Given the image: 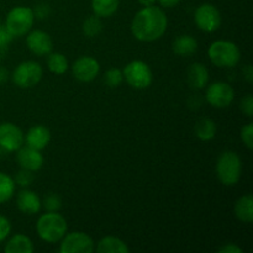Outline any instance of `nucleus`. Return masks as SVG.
Listing matches in <instances>:
<instances>
[{"mask_svg":"<svg viewBox=\"0 0 253 253\" xmlns=\"http://www.w3.org/2000/svg\"><path fill=\"white\" fill-rule=\"evenodd\" d=\"M168 20L161 7L143 6L131 22V32L141 42H153L161 39L167 30Z\"/></svg>","mask_w":253,"mask_h":253,"instance_id":"f257e3e1","label":"nucleus"},{"mask_svg":"<svg viewBox=\"0 0 253 253\" xmlns=\"http://www.w3.org/2000/svg\"><path fill=\"white\" fill-rule=\"evenodd\" d=\"M35 229L40 239L48 244H56L67 234L68 225L58 211H47L39 217Z\"/></svg>","mask_w":253,"mask_h":253,"instance_id":"f03ea898","label":"nucleus"},{"mask_svg":"<svg viewBox=\"0 0 253 253\" xmlns=\"http://www.w3.org/2000/svg\"><path fill=\"white\" fill-rule=\"evenodd\" d=\"M216 177L226 187H234L239 183L242 173L241 158L234 151H224L216 161Z\"/></svg>","mask_w":253,"mask_h":253,"instance_id":"7ed1b4c3","label":"nucleus"},{"mask_svg":"<svg viewBox=\"0 0 253 253\" xmlns=\"http://www.w3.org/2000/svg\"><path fill=\"white\" fill-rule=\"evenodd\" d=\"M210 62L219 68H232L237 66L241 58V52L236 43L227 40H217L208 48Z\"/></svg>","mask_w":253,"mask_h":253,"instance_id":"20e7f679","label":"nucleus"},{"mask_svg":"<svg viewBox=\"0 0 253 253\" xmlns=\"http://www.w3.org/2000/svg\"><path fill=\"white\" fill-rule=\"evenodd\" d=\"M124 79L133 89H147L153 82L152 69L146 62L136 59L126 64L123 69Z\"/></svg>","mask_w":253,"mask_h":253,"instance_id":"39448f33","label":"nucleus"},{"mask_svg":"<svg viewBox=\"0 0 253 253\" xmlns=\"http://www.w3.org/2000/svg\"><path fill=\"white\" fill-rule=\"evenodd\" d=\"M35 16L31 7L15 6L7 14L5 20V29L14 37H21L31 30Z\"/></svg>","mask_w":253,"mask_h":253,"instance_id":"423d86ee","label":"nucleus"},{"mask_svg":"<svg viewBox=\"0 0 253 253\" xmlns=\"http://www.w3.org/2000/svg\"><path fill=\"white\" fill-rule=\"evenodd\" d=\"M43 76V69L35 61L21 62L11 74V79L17 88L30 89L37 85Z\"/></svg>","mask_w":253,"mask_h":253,"instance_id":"0eeeda50","label":"nucleus"},{"mask_svg":"<svg viewBox=\"0 0 253 253\" xmlns=\"http://www.w3.org/2000/svg\"><path fill=\"white\" fill-rule=\"evenodd\" d=\"M94 250L95 245L93 239L88 234L82 231L66 234L59 245L61 253H91Z\"/></svg>","mask_w":253,"mask_h":253,"instance_id":"6e6552de","label":"nucleus"},{"mask_svg":"<svg viewBox=\"0 0 253 253\" xmlns=\"http://www.w3.org/2000/svg\"><path fill=\"white\" fill-rule=\"evenodd\" d=\"M194 22L204 32H214L221 26V14L212 4H202L194 12Z\"/></svg>","mask_w":253,"mask_h":253,"instance_id":"1a4fd4ad","label":"nucleus"},{"mask_svg":"<svg viewBox=\"0 0 253 253\" xmlns=\"http://www.w3.org/2000/svg\"><path fill=\"white\" fill-rule=\"evenodd\" d=\"M205 99L211 106L225 109L232 104L235 99V90L225 82H215L210 84L205 91Z\"/></svg>","mask_w":253,"mask_h":253,"instance_id":"9d476101","label":"nucleus"},{"mask_svg":"<svg viewBox=\"0 0 253 253\" xmlns=\"http://www.w3.org/2000/svg\"><path fill=\"white\" fill-rule=\"evenodd\" d=\"M25 142V135L15 124L0 123V148L5 152H16Z\"/></svg>","mask_w":253,"mask_h":253,"instance_id":"9b49d317","label":"nucleus"},{"mask_svg":"<svg viewBox=\"0 0 253 253\" xmlns=\"http://www.w3.org/2000/svg\"><path fill=\"white\" fill-rule=\"evenodd\" d=\"M100 72V64L94 57L83 56L79 57L72 64V74L74 78L83 83H89L98 77Z\"/></svg>","mask_w":253,"mask_h":253,"instance_id":"f8f14e48","label":"nucleus"},{"mask_svg":"<svg viewBox=\"0 0 253 253\" xmlns=\"http://www.w3.org/2000/svg\"><path fill=\"white\" fill-rule=\"evenodd\" d=\"M26 46L35 56H48L53 49V41L48 32L43 30H32L27 32Z\"/></svg>","mask_w":253,"mask_h":253,"instance_id":"ddd939ff","label":"nucleus"},{"mask_svg":"<svg viewBox=\"0 0 253 253\" xmlns=\"http://www.w3.org/2000/svg\"><path fill=\"white\" fill-rule=\"evenodd\" d=\"M16 161L22 169H27L30 172H37L43 166L44 158L41 151L35 150L30 146L22 145L16 151Z\"/></svg>","mask_w":253,"mask_h":253,"instance_id":"4468645a","label":"nucleus"},{"mask_svg":"<svg viewBox=\"0 0 253 253\" xmlns=\"http://www.w3.org/2000/svg\"><path fill=\"white\" fill-rule=\"evenodd\" d=\"M17 209L26 215H35L40 211L42 204L39 195L32 190L24 188L16 195Z\"/></svg>","mask_w":253,"mask_h":253,"instance_id":"2eb2a0df","label":"nucleus"},{"mask_svg":"<svg viewBox=\"0 0 253 253\" xmlns=\"http://www.w3.org/2000/svg\"><path fill=\"white\" fill-rule=\"evenodd\" d=\"M51 141V132L48 128L43 125H35L29 128L25 135V142L27 146L35 148V150L42 151L48 146Z\"/></svg>","mask_w":253,"mask_h":253,"instance_id":"dca6fc26","label":"nucleus"},{"mask_svg":"<svg viewBox=\"0 0 253 253\" xmlns=\"http://www.w3.org/2000/svg\"><path fill=\"white\" fill-rule=\"evenodd\" d=\"M187 79L190 88L194 90H200L207 86L209 81V72L204 64L193 63L187 71Z\"/></svg>","mask_w":253,"mask_h":253,"instance_id":"f3484780","label":"nucleus"},{"mask_svg":"<svg viewBox=\"0 0 253 253\" xmlns=\"http://www.w3.org/2000/svg\"><path fill=\"white\" fill-rule=\"evenodd\" d=\"M235 216L242 222L253 221V198L251 194H245L236 200L234 207Z\"/></svg>","mask_w":253,"mask_h":253,"instance_id":"a211bd4d","label":"nucleus"},{"mask_svg":"<svg viewBox=\"0 0 253 253\" xmlns=\"http://www.w3.org/2000/svg\"><path fill=\"white\" fill-rule=\"evenodd\" d=\"M4 251L6 253H32L34 252V244L26 235L16 234L7 240Z\"/></svg>","mask_w":253,"mask_h":253,"instance_id":"6ab92c4d","label":"nucleus"},{"mask_svg":"<svg viewBox=\"0 0 253 253\" xmlns=\"http://www.w3.org/2000/svg\"><path fill=\"white\" fill-rule=\"evenodd\" d=\"M173 52L180 57H189L198 49V41L190 35H180L173 41Z\"/></svg>","mask_w":253,"mask_h":253,"instance_id":"aec40b11","label":"nucleus"},{"mask_svg":"<svg viewBox=\"0 0 253 253\" xmlns=\"http://www.w3.org/2000/svg\"><path fill=\"white\" fill-rule=\"evenodd\" d=\"M99 253H128L130 249L125 241L115 236H105L96 245Z\"/></svg>","mask_w":253,"mask_h":253,"instance_id":"412c9836","label":"nucleus"},{"mask_svg":"<svg viewBox=\"0 0 253 253\" xmlns=\"http://www.w3.org/2000/svg\"><path fill=\"white\" fill-rule=\"evenodd\" d=\"M194 133L200 141H211L216 136V124L209 118H203L195 123Z\"/></svg>","mask_w":253,"mask_h":253,"instance_id":"4be33fe9","label":"nucleus"},{"mask_svg":"<svg viewBox=\"0 0 253 253\" xmlns=\"http://www.w3.org/2000/svg\"><path fill=\"white\" fill-rule=\"evenodd\" d=\"M120 0H91L94 15L99 17H110L118 11Z\"/></svg>","mask_w":253,"mask_h":253,"instance_id":"5701e85b","label":"nucleus"},{"mask_svg":"<svg viewBox=\"0 0 253 253\" xmlns=\"http://www.w3.org/2000/svg\"><path fill=\"white\" fill-rule=\"evenodd\" d=\"M47 67L52 73L61 76V74L66 73L68 69V59L59 52H51L48 54V59H47Z\"/></svg>","mask_w":253,"mask_h":253,"instance_id":"b1692460","label":"nucleus"},{"mask_svg":"<svg viewBox=\"0 0 253 253\" xmlns=\"http://www.w3.org/2000/svg\"><path fill=\"white\" fill-rule=\"evenodd\" d=\"M16 184L14 178L7 175L6 173L0 172V204L9 202L15 194Z\"/></svg>","mask_w":253,"mask_h":253,"instance_id":"393cba45","label":"nucleus"},{"mask_svg":"<svg viewBox=\"0 0 253 253\" xmlns=\"http://www.w3.org/2000/svg\"><path fill=\"white\" fill-rule=\"evenodd\" d=\"M101 30H103V22L100 17L96 15L86 17L82 25V31L86 37H96L101 32Z\"/></svg>","mask_w":253,"mask_h":253,"instance_id":"a878e982","label":"nucleus"},{"mask_svg":"<svg viewBox=\"0 0 253 253\" xmlns=\"http://www.w3.org/2000/svg\"><path fill=\"white\" fill-rule=\"evenodd\" d=\"M104 82L109 88H118L124 82L123 71H120L119 68L108 69L105 72V76H104Z\"/></svg>","mask_w":253,"mask_h":253,"instance_id":"bb28decb","label":"nucleus"},{"mask_svg":"<svg viewBox=\"0 0 253 253\" xmlns=\"http://www.w3.org/2000/svg\"><path fill=\"white\" fill-rule=\"evenodd\" d=\"M47 211H58L62 208V199L56 193H49L44 197L43 202H41Z\"/></svg>","mask_w":253,"mask_h":253,"instance_id":"cd10ccee","label":"nucleus"},{"mask_svg":"<svg viewBox=\"0 0 253 253\" xmlns=\"http://www.w3.org/2000/svg\"><path fill=\"white\" fill-rule=\"evenodd\" d=\"M12 39H14V36L5 27L0 29V61L4 59L5 56H6Z\"/></svg>","mask_w":253,"mask_h":253,"instance_id":"c85d7f7f","label":"nucleus"},{"mask_svg":"<svg viewBox=\"0 0 253 253\" xmlns=\"http://www.w3.org/2000/svg\"><path fill=\"white\" fill-rule=\"evenodd\" d=\"M32 173L34 172H30V170L22 169L21 168V170H20L14 178L15 184L20 185V187L22 188H27L32 182H34V174H32Z\"/></svg>","mask_w":253,"mask_h":253,"instance_id":"c756f323","label":"nucleus"},{"mask_svg":"<svg viewBox=\"0 0 253 253\" xmlns=\"http://www.w3.org/2000/svg\"><path fill=\"white\" fill-rule=\"evenodd\" d=\"M240 137L241 141L244 142V145L246 146L249 150L253 148V124L249 123L247 125H245L241 128V133H240Z\"/></svg>","mask_w":253,"mask_h":253,"instance_id":"7c9ffc66","label":"nucleus"},{"mask_svg":"<svg viewBox=\"0 0 253 253\" xmlns=\"http://www.w3.org/2000/svg\"><path fill=\"white\" fill-rule=\"evenodd\" d=\"M11 232V222L4 215H0V244L9 237Z\"/></svg>","mask_w":253,"mask_h":253,"instance_id":"2f4dec72","label":"nucleus"},{"mask_svg":"<svg viewBox=\"0 0 253 253\" xmlns=\"http://www.w3.org/2000/svg\"><path fill=\"white\" fill-rule=\"evenodd\" d=\"M240 109H241L242 113L245 114L249 118L253 116V98L251 94H247L246 96L241 99V103H240Z\"/></svg>","mask_w":253,"mask_h":253,"instance_id":"473e14b6","label":"nucleus"},{"mask_svg":"<svg viewBox=\"0 0 253 253\" xmlns=\"http://www.w3.org/2000/svg\"><path fill=\"white\" fill-rule=\"evenodd\" d=\"M34 11V16L35 19H40V20H43L47 19L51 14V9H49V5L46 4V2H41V4L36 5L35 9H32Z\"/></svg>","mask_w":253,"mask_h":253,"instance_id":"72a5a7b5","label":"nucleus"},{"mask_svg":"<svg viewBox=\"0 0 253 253\" xmlns=\"http://www.w3.org/2000/svg\"><path fill=\"white\" fill-rule=\"evenodd\" d=\"M242 250L235 244H226L217 250V253H241Z\"/></svg>","mask_w":253,"mask_h":253,"instance_id":"f704fd0d","label":"nucleus"},{"mask_svg":"<svg viewBox=\"0 0 253 253\" xmlns=\"http://www.w3.org/2000/svg\"><path fill=\"white\" fill-rule=\"evenodd\" d=\"M242 73H244V78L246 79V82H249V83H253V69L251 64H246V67L244 68Z\"/></svg>","mask_w":253,"mask_h":253,"instance_id":"c9c22d12","label":"nucleus"},{"mask_svg":"<svg viewBox=\"0 0 253 253\" xmlns=\"http://www.w3.org/2000/svg\"><path fill=\"white\" fill-rule=\"evenodd\" d=\"M161 6L163 7H174L179 4L182 0H157Z\"/></svg>","mask_w":253,"mask_h":253,"instance_id":"e433bc0d","label":"nucleus"},{"mask_svg":"<svg viewBox=\"0 0 253 253\" xmlns=\"http://www.w3.org/2000/svg\"><path fill=\"white\" fill-rule=\"evenodd\" d=\"M7 79H9V72H7L6 68L0 66V84L5 83Z\"/></svg>","mask_w":253,"mask_h":253,"instance_id":"4c0bfd02","label":"nucleus"},{"mask_svg":"<svg viewBox=\"0 0 253 253\" xmlns=\"http://www.w3.org/2000/svg\"><path fill=\"white\" fill-rule=\"evenodd\" d=\"M156 1H157V0H138V2H140L142 6H152V5H155Z\"/></svg>","mask_w":253,"mask_h":253,"instance_id":"58836bf2","label":"nucleus"},{"mask_svg":"<svg viewBox=\"0 0 253 253\" xmlns=\"http://www.w3.org/2000/svg\"><path fill=\"white\" fill-rule=\"evenodd\" d=\"M1 27H2V26H1V20H0V29H1Z\"/></svg>","mask_w":253,"mask_h":253,"instance_id":"ea45409f","label":"nucleus"}]
</instances>
